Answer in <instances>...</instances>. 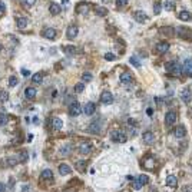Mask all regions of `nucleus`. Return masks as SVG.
<instances>
[{
    "label": "nucleus",
    "instance_id": "obj_23",
    "mask_svg": "<svg viewBox=\"0 0 192 192\" xmlns=\"http://www.w3.org/2000/svg\"><path fill=\"white\" fill-rule=\"evenodd\" d=\"M52 126L55 131H60L62 126H63V121L60 118H53V122H52Z\"/></svg>",
    "mask_w": 192,
    "mask_h": 192
},
{
    "label": "nucleus",
    "instance_id": "obj_10",
    "mask_svg": "<svg viewBox=\"0 0 192 192\" xmlns=\"http://www.w3.org/2000/svg\"><path fill=\"white\" fill-rule=\"evenodd\" d=\"M182 73L192 76V59H187L182 65Z\"/></svg>",
    "mask_w": 192,
    "mask_h": 192
},
{
    "label": "nucleus",
    "instance_id": "obj_33",
    "mask_svg": "<svg viewBox=\"0 0 192 192\" xmlns=\"http://www.w3.org/2000/svg\"><path fill=\"white\" fill-rule=\"evenodd\" d=\"M85 90V83H76V86H75V92H77V93H80V92H83Z\"/></svg>",
    "mask_w": 192,
    "mask_h": 192
},
{
    "label": "nucleus",
    "instance_id": "obj_37",
    "mask_svg": "<svg viewBox=\"0 0 192 192\" xmlns=\"http://www.w3.org/2000/svg\"><path fill=\"white\" fill-rule=\"evenodd\" d=\"M20 2H22L23 6H29V7L33 5H36V0H20Z\"/></svg>",
    "mask_w": 192,
    "mask_h": 192
},
{
    "label": "nucleus",
    "instance_id": "obj_11",
    "mask_svg": "<svg viewBox=\"0 0 192 192\" xmlns=\"http://www.w3.org/2000/svg\"><path fill=\"white\" fill-rule=\"evenodd\" d=\"M100 102L103 105H110L113 102V96L110 92H103V93L100 95Z\"/></svg>",
    "mask_w": 192,
    "mask_h": 192
},
{
    "label": "nucleus",
    "instance_id": "obj_5",
    "mask_svg": "<svg viewBox=\"0 0 192 192\" xmlns=\"http://www.w3.org/2000/svg\"><path fill=\"white\" fill-rule=\"evenodd\" d=\"M100 121L99 119H95V121H92L90 123H89L88 126V132L89 133H99L100 132Z\"/></svg>",
    "mask_w": 192,
    "mask_h": 192
},
{
    "label": "nucleus",
    "instance_id": "obj_4",
    "mask_svg": "<svg viewBox=\"0 0 192 192\" xmlns=\"http://www.w3.org/2000/svg\"><path fill=\"white\" fill-rule=\"evenodd\" d=\"M80 112H82V106L79 105V102H72L70 106H69V113L72 116H79L80 115Z\"/></svg>",
    "mask_w": 192,
    "mask_h": 192
},
{
    "label": "nucleus",
    "instance_id": "obj_38",
    "mask_svg": "<svg viewBox=\"0 0 192 192\" xmlns=\"http://www.w3.org/2000/svg\"><path fill=\"white\" fill-rule=\"evenodd\" d=\"M128 5V0H116V7H125Z\"/></svg>",
    "mask_w": 192,
    "mask_h": 192
},
{
    "label": "nucleus",
    "instance_id": "obj_35",
    "mask_svg": "<svg viewBox=\"0 0 192 192\" xmlns=\"http://www.w3.org/2000/svg\"><path fill=\"white\" fill-rule=\"evenodd\" d=\"M129 62H131V63L135 66V67H141V62L138 60V57H135V56H132L131 59H129Z\"/></svg>",
    "mask_w": 192,
    "mask_h": 192
},
{
    "label": "nucleus",
    "instance_id": "obj_47",
    "mask_svg": "<svg viewBox=\"0 0 192 192\" xmlns=\"http://www.w3.org/2000/svg\"><path fill=\"white\" fill-rule=\"evenodd\" d=\"M5 10H6L5 3H3V2H0V11H5Z\"/></svg>",
    "mask_w": 192,
    "mask_h": 192
},
{
    "label": "nucleus",
    "instance_id": "obj_13",
    "mask_svg": "<svg viewBox=\"0 0 192 192\" xmlns=\"http://www.w3.org/2000/svg\"><path fill=\"white\" fill-rule=\"evenodd\" d=\"M72 151H73V145H72V143H65V145L60 148L59 152H60L62 156H69V155L72 154Z\"/></svg>",
    "mask_w": 192,
    "mask_h": 192
},
{
    "label": "nucleus",
    "instance_id": "obj_8",
    "mask_svg": "<svg viewBox=\"0 0 192 192\" xmlns=\"http://www.w3.org/2000/svg\"><path fill=\"white\" fill-rule=\"evenodd\" d=\"M175 122H176V113L174 112V110H169V112L165 113V123H166L168 126L174 125Z\"/></svg>",
    "mask_w": 192,
    "mask_h": 192
},
{
    "label": "nucleus",
    "instance_id": "obj_1",
    "mask_svg": "<svg viewBox=\"0 0 192 192\" xmlns=\"http://www.w3.org/2000/svg\"><path fill=\"white\" fill-rule=\"evenodd\" d=\"M165 69L169 72L171 75H175V76H179L182 75V66L178 63L176 60H171L165 65Z\"/></svg>",
    "mask_w": 192,
    "mask_h": 192
},
{
    "label": "nucleus",
    "instance_id": "obj_14",
    "mask_svg": "<svg viewBox=\"0 0 192 192\" xmlns=\"http://www.w3.org/2000/svg\"><path fill=\"white\" fill-rule=\"evenodd\" d=\"M49 11H50V15H53V16H57L59 13L62 11V7L60 5H57V3H55V2H52L49 5Z\"/></svg>",
    "mask_w": 192,
    "mask_h": 192
},
{
    "label": "nucleus",
    "instance_id": "obj_6",
    "mask_svg": "<svg viewBox=\"0 0 192 192\" xmlns=\"http://www.w3.org/2000/svg\"><path fill=\"white\" fill-rule=\"evenodd\" d=\"M77 151H79V154L80 155H89L90 152H92V145H90L89 142H80Z\"/></svg>",
    "mask_w": 192,
    "mask_h": 192
},
{
    "label": "nucleus",
    "instance_id": "obj_26",
    "mask_svg": "<svg viewBox=\"0 0 192 192\" xmlns=\"http://www.w3.org/2000/svg\"><path fill=\"white\" fill-rule=\"evenodd\" d=\"M59 172H60V175H69V174L72 172V168L69 166V165L62 164L60 166H59Z\"/></svg>",
    "mask_w": 192,
    "mask_h": 192
},
{
    "label": "nucleus",
    "instance_id": "obj_16",
    "mask_svg": "<svg viewBox=\"0 0 192 192\" xmlns=\"http://www.w3.org/2000/svg\"><path fill=\"white\" fill-rule=\"evenodd\" d=\"M132 75L131 73H128V72H125V73H122L121 76H119V82L122 83V85H128V83L132 82Z\"/></svg>",
    "mask_w": 192,
    "mask_h": 192
},
{
    "label": "nucleus",
    "instance_id": "obj_31",
    "mask_svg": "<svg viewBox=\"0 0 192 192\" xmlns=\"http://www.w3.org/2000/svg\"><path fill=\"white\" fill-rule=\"evenodd\" d=\"M29 156L26 152H19V154H17V161H19V162H26Z\"/></svg>",
    "mask_w": 192,
    "mask_h": 192
},
{
    "label": "nucleus",
    "instance_id": "obj_28",
    "mask_svg": "<svg viewBox=\"0 0 192 192\" xmlns=\"http://www.w3.org/2000/svg\"><path fill=\"white\" fill-rule=\"evenodd\" d=\"M32 82L34 83V85H40V83L43 82V75H42V73H34L32 76Z\"/></svg>",
    "mask_w": 192,
    "mask_h": 192
},
{
    "label": "nucleus",
    "instance_id": "obj_36",
    "mask_svg": "<svg viewBox=\"0 0 192 192\" xmlns=\"http://www.w3.org/2000/svg\"><path fill=\"white\" fill-rule=\"evenodd\" d=\"M164 7H165V10H172V9H174V2H172V0H168V2H165Z\"/></svg>",
    "mask_w": 192,
    "mask_h": 192
},
{
    "label": "nucleus",
    "instance_id": "obj_34",
    "mask_svg": "<svg viewBox=\"0 0 192 192\" xmlns=\"http://www.w3.org/2000/svg\"><path fill=\"white\" fill-rule=\"evenodd\" d=\"M7 121H9V116L5 115V113H2V115H0V126L6 125V123H7Z\"/></svg>",
    "mask_w": 192,
    "mask_h": 192
},
{
    "label": "nucleus",
    "instance_id": "obj_41",
    "mask_svg": "<svg viewBox=\"0 0 192 192\" xmlns=\"http://www.w3.org/2000/svg\"><path fill=\"white\" fill-rule=\"evenodd\" d=\"M115 57L116 56L113 55V53H105V59H106V60H115Z\"/></svg>",
    "mask_w": 192,
    "mask_h": 192
},
{
    "label": "nucleus",
    "instance_id": "obj_15",
    "mask_svg": "<svg viewBox=\"0 0 192 192\" xmlns=\"http://www.w3.org/2000/svg\"><path fill=\"white\" fill-rule=\"evenodd\" d=\"M77 32H79V30H77V28L76 26H75V24H73V26H69V28H67V32H66V36H67V39H75L77 36Z\"/></svg>",
    "mask_w": 192,
    "mask_h": 192
},
{
    "label": "nucleus",
    "instance_id": "obj_44",
    "mask_svg": "<svg viewBox=\"0 0 192 192\" xmlns=\"http://www.w3.org/2000/svg\"><path fill=\"white\" fill-rule=\"evenodd\" d=\"M83 165H86V162H82V161L77 162V169L80 171V172H83Z\"/></svg>",
    "mask_w": 192,
    "mask_h": 192
},
{
    "label": "nucleus",
    "instance_id": "obj_19",
    "mask_svg": "<svg viewBox=\"0 0 192 192\" xmlns=\"http://www.w3.org/2000/svg\"><path fill=\"white\" fill-rule=\"evenodd\" d=\"M156 50L159 53H166L169 50V43L168 42H159V43L156 44Z\"/></svg>",
    "mask_w": 192,
    "mask_h": 192
},
{
    "label": "nucleus",
    "instance_id": "obj_52",
    "mask_svg": "<svg viewBox=\"0 0 192 192\" xmlns=\"http://www.w3.org/2000/svg\"><path fill=\"white\" fill-rule=\"evenodd\" d=\"M102 2H103V3H106V2H109V0H102Z\"/></svg>",
    "mask_w": 192,
    "mask_h": 192
},
{
    "label": "nucleus",
    "instance_id": "obj_7",
    "mask_svg": "<svg viewBox=\"0 0 192 192\" xmlns=\"http://www.w3.org/2000/svg\"><path fill=\"white\" fill-rule=\"evenodd\" d=\"M42 36L47 40H55L56 39V30L53 28H44L42 32Z\"/></svg>",
    "mask_w": 192,
    "mask_h": 192
},
{
    "label": "nucleus",
    "instance_id": "obj_39",
    "mask_svg": "<svg viewBox=\"0 0 192 192\" xmlns=\"http://www.w3.org/2000/svg\"><path fill=\"white\" fill-rule=\"evenodd\" d=\"M82 79L85 80V82H90V80H92V75H90V73H83Z\"/></svg>",
    "mask_w": 192,
    "mask_h": 192
},
{
    "label": "nucleus",
    "instance_id": "obj_43",
    "mask_svg": "<svg viewBox=\"0 0 192 192\" xmlns=\"http://www.w3.org/2000/svg\"><path fill=\"white\" fill-rule=\"evenodd\" d=\"M7 96H9L7 92H2L0 93V100H7Z\"/></svg>",
    "mask_w": 192,
    "mask_h": 192
},
{
    "label": "nucleus",
    "instance_id": "obj_50",
    "mask_svg": "<svg viewBox=\"0 0 192 192\" xmlns=\"http://www.w3.org/2000/svg\"><path fill=\"white\" fill-rule=\"evenodd\" d=\"M5 191H6L5 185H3V184H0V192H5Z\"/></svg>",
    "mask_w": 192,
    "mask_h": 192
},
{
    "label": "nucleus",
    "instance_id": "obj_29",
    "mask_svg": "<svg viewBox=\"0 0 192 192\" xmlns=\"http://www.w3.org/2000/svg\"><path fill=\"white\" fill-rule=\"evenodd\" d=\"M95 11H96L98 16H106V15H108V9H105L103 6H98Z\"/></svg>",
    "mask_w": 192,
    "mask_h": 192
},
{
    "label": "nucleus",
    "instance_id": "obj_40",
    "mask_svg": "<svg viewBox=\"0 0 192 192\" xmlns=\"http://www.w3.org/2000/svg\"><path fill=\"white\" fill-rule=\"evenodd\" d=\"M17 162H19V161H17L16 158H9V159H7V164H9V166H15Z\"/></svg>",
    "mask_w": 192,
    "mask_h": 192
},
{
    "label": "nucleus",
    "instance_id": "obj_18",
    "mask_svg": "<svg viewBox=\"0 0 192 192\" xmlns=\"http://www.w3.org/2000/svg\"><path fill=\"white\" fill-rule=\"evenodd\" d=\"M191 90L189 89H184L181 92V99H182V102L184 103H189L191 102Z\"/></svg>",
    "mask_w": 192,
    "mask_h": 192
},
{
    "label": "nucleus",
    "instance_id": "obj_48",
    "mask_svg": "<svg viewBox=\"0 0 192 192\" xmlns=\"http://www.w3.org/2000/svg\"><path fill=\"white\" fill-rule=\"evenodd\" d=\"M22 73H23V76H29V75H30V72H29V70H26V69H23V70H22Z\"/></svg>",
    "mask_w": 192,
    "mask_h": 192
},
{
    "label": "nucleus",
    "instance_id": "obj_32",
    "mask_svg": "<svg viewBox=\"0 0 192 192\" xmlns=\"http://www.w3.org/2000/svg\"><path fill=\"white\" fill-rule=\"evenodd\" d=\"M88 10H89V7H88L86 3H80L79 7H77V11H79V13H86Z\"/></svg>",
    "mask_w": 192,
    "mask_h": 192
},
{
    "label": "nucleus",
    "instance_id": "obj_25",
    "mask_svg": "<svg viewBox=\"0 0 192 192\" xmlns=\"http://www.w3.org/2000/svg\"><path fill=\"white\" fill-rule=\"evenodd\" d=\"M174 135H175L176 138H184L185 135H187V129H185V126H178L174 131Z\"/></svg>",
    "mask_w": 192,
    "mask_h": 192
},
{
    "label": "nucleus",
    "instance_id": "obj_21",
    "mask_svg": "<svg viewBox=\"0 0 192 192\" xmlns=\"http://www.w3.org/2000/svg\"><path fill=\"white\" fill-rule=\"evenodd\" d=\"M36 95H37V90L34 88H26L24 89V96L26 99H34L36 98Z\"/></svg>",
    "mask_w": 192,
    "mask_h": 192
},
{
    "label": "nucleus",
    "instance_id": "obj_22",
    "mask_svg": "<svg viewBox=\"0 0 192 192\" xmlns=\"http://www.w3.org/2000/svg\"><path fill=\"white\" fill-rule=\"evenodd\" d=\"M166 185L169 188H176V185H178V179H176L175 175H169L168 178H166Z\"/></svg>",
    "mask_w": 192,
    "mask_h": 192
},
{
    "label": "nucleus",
    "instance_id": "obj_2",
    "mask_svg": "<svg viewBox=\"0 0 192 192\" xmlns=\"http://www.w3.org/2000/svg\"><path fill=\"white\" fill-rule=\"evenodd\" d=\"M149 184V176L145 175V174H142V175H139L135 178V182H133V189H136V191H139L142 187H145V185H148Z\"/></svg>",
    "mask_w": 192,
    "mask_h": 192
},
{
    "label": "nucleus",
    "instance_id": "obj_17",
    "mask_svg": "<svg viewBox=\"0 0 192 192\" xmlns=\"http://www.w3.org/2000/svg\"><path fill=\"white\" fill-rule=\"evenodd\" d=\"M133 17H135V20H136L138 23H143L148 17H146V13L145 11H142V10H138V11H135V15H133Z\"/></svg>",
    "mask_w": 192,
    "mask_h": 192
},
{
    "label": "nucleus",
    "instance_id": "obj_12",
    "mask_svg": "<svg viewBox=\"0 0 192 192\" xmlns=\"http://www.w3.org/2000/svg\"><path fill=\"white\" fill-rule=\"evenodd\" d=\"M142 141L146 143V145H152V143L155 142V135L152 133V132H149V131L145 132V133L142 135Z\"/></svg>",
    "mask_w": 192,
    "mask_h": 192
},
{
    "label": "nucleus",
    "instance_id": "obj_27",
    "mask_svg": "<svg viewBox=\"0 0 192 192\" xmlns=\"http://www.w3.org/2000/svg\"><path fill=\"white\" fill-rule=\"evenodd\" d=\"M40 176H42L43 179H46V181H49V179L52 181V179H53V172L50 169H43L42 174H40Z\"/></svg>",
    "mask_w": 192,
    "mask_h": 192
},
{
    "label": "nucleus",
    "instance_id": "obj_42",
    "mask_svg": "<svg viewBox=\"0 0 192 192\" xmlns=\"http://www.w3.org/2000/svg\"><path fill=\"white\" fill-rule=\"evenodd\" d=\"M75 47H73V46H67V47H66V53H69V55H73V53H75Z\"/></svg>",
    "mask_w": 192,
    "mask_h": 192
},
{
    "label": "nucleus",
    "instance_id": "obj_20",
    "mask_svg": "<svg viewBox=\"0 0 192 192\" xmlns=\"http://www.w3.org/2000/svg\"><path fill=\"white\" fill-rule=\"evenodd\" d=\"M16 24H17V28H19V29L28 28V17L19 16V17L16 19Z\"/></svg>",
    "mask_w": 192,
    "mask_h": 192
},
{
    "label": "nucleus",
    "instance_id": "obj_51",
    "mask_svg": "<svg viewBox=\"0 0 192 192\" xmlns=\"http://www.w3.org/2000/svg\"><path fill=\"white\" fill-rule=\"evenodd\" d=\"M152 112H154L152 109H148V110H146V113H148V115H152Z\"/></svg>",
    "mask_w": 192,
    "mask_h": 192
},
{
    "label": "nucleus",
    "instance_id": "obj_49",
    "mask_svg": "<svg viewBox=\"0 0 192 192\" xmlns=\"http://www.w3.org/2000/svg\"><path fill=\"white\" fill-rule=\"evenodd\" d=\"M33 123H34V125H39V118H37V116H34V118H33Z\"/></svg>",
    "mask_w": 192,
    "mask_h": 192
},
{
    "label": "nucleus",
    "instance_id": "obj_9",
    "mask_svg": "<svg viewBox=\"0 0 192 192\" xmlns=\"http://www.w3.org/2000/svg\"><path fill=\"white\" fill-rule=\"evenodd\" d=\"M95 109H96V106H95L93 102H88V103L82 108V112L85 113V115L90 116V115H93V113H95Z\"/></svg>",
    "mask_w": 192,
    "mask_h": 192
},
{
    "label": "nucleus",
    "instance_id": "obj_45",
    "mask_svg": "<svg viewBox=\"0 0 192 192\" xmlns=\"http://www.w3.org/2000/svg\"><path fill=\"white\" fill-rule=\"evenodd\" d=\"M182 192H192V187H184L182 188Z\"/></svg>",
    "mask_w": 192,
    "mask_h": 192
},
{
    "label": "nucleus",
    "instance_id": "obj_30",
    "mask_svg": "<svg viewBox=\"0 0 192 192\" xmlns=\"http://www.w3.org/2000/svg\"><path fill=\"white\" fill-rule=\"evenodd\" d=\"M17 83H19V79H17L16 76H10V77H9V86H10V88H16Z\"/></svg>",
    "mask_w": 192,
    "mask_h": 192
},
{
    "label": "nucleus",
    "instance_id": "obj_46",
    "mask_svg": "<svg viewBox=\"0 0 192 192\" xmlns=\"http://www.w3.org/2000/svg\"><path fill=\"white\" fill-rule=\"evenodd\" d=\"M154 11H155V13H156V15H158V13H159V11H161V5H155V9H154Z\"/></svg>",
    "mask_w": 192,
    "mask_h": 192
},
{
    "label": "nucleus",
    "instance_id": "obj_53",
    "mask_svg": "<svg viewBox=\"0 0 192 192\" xmlns=\"http://www.w3.org/2000/svg\"><path fill=\"white\" fill-rule=\"evenodd\" d=\"M0 52H2V44H0Z\"/></svg>",
    "mask_w": 192,
    "mask_h": 192
},
{
    "label": "nucleus",
    "instance_id": "obj_3",
    "mask_svg": "<svg viewBox=\"0 0 192 192\" xmlns=\"http://www.w3.org/2000/svg\"><path fill=\"white\" fill-rule=\"evenodd\" d=\"M110 138H112V142H115V143H125L128 141V138L123 131H113L112 135H110Z\"/></svg>",
    "mask_w": 192,
    "mask_h": 192
},
{
    "label": "nucleus",
    "instance_id": "obj_24",
    "mask_svg": "<svg viewBox=\"0 0 192 192\" xmlns=\"http://www.w3.org/2000/svg\"><path fill=\"white\" fill-rule=\"evenodd\" d=\"M179 20H182V22H188V20H191L192 19V16H191V13L188 10H182V11H179Z\"/></svg>",
    "mask_w": 192,
    "mask_h": 192
}]
</instances>
